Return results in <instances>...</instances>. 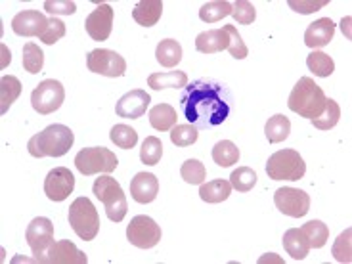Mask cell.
<instances>
[{
  "mask_svg": "<svg viewBox=\"0 0 352 264\" xmlns=\"http://www.w3.org/2000/svg\"><path fill=\"white\" fill-rule=\"evenodd\" d=\"M63 36H65V23H63L62 19L52 18L48 19V27H46V31L41 35V41L50 46V44L58 43Z\"/></svg>",
  "mask_w": 352,
  "mask_h": 264,
  "instance_id": "43",
  "label": "cell"
},
{
  "mask_svg": "<svg viewBox=\"0 0 352 264\" xmlns=\"http://www.w3.org/2000/svg\"><path fill=\"white\" fill-rule=\"evenodd\" d=\"M335 35V23L329 18H320L305 31V44L308 48H324Z\"/></svg>",
  "mask_w": 352,
  "mask_h": 264,
  "instance_id": "19",
  "label": "cell"
},
{
  "mask_svg": "<svg viewBox=\"0 0 352 264\" xmlns=\"http://www.w3.org/2000/svg\"><path fill=\"white\" fill-rule=\"evenodd\" d=\"M44 10L52 16H71L77 12V6L71 0H46Z\"/></svg>",
  "mask_w": 352,
  "mask_h": 264,
  "instance_id": "44",
  "label": "cell"
},
{
  "mask_svg": "<svg viewBox=\"0 0 352 264\" xmlns=\"http://www.w3.org/2000/svg\"><path fill=\"white\" fill-rule=\"evenodd\" d=\"M291 132V121L285 115H274L268 119V123L264 126V134L270 144H278V142L287 140Z\"/></svg>",
  "mask_w": 352,
  "mask_h": 264,
  "instance_id": "27",
  "label": "cell"
},
{
  "mask_svg": "<svg viewBox=\"0 0 352 264\" xmlns=\"http://www.w3.org/2000/svg\"><path fill=\"white\" fill-rule=\"evenodd\" d=\"M195 48L201 54H214L222 52L228 48V35L224 29H211V31H203L195 38Z\"/></svg>",
  "mask_w": 352,
  "mask_h": 264,
  "instance_id": "20",
  "label": "cell"
},
{
  "mask_svg": "<svg viewBox=\"0 0 352 264\" xmlns=\"http://www.w3.org/2000/svg\"><path fill=\"white\" fill-rule=\"evenodd\" d=\"M300 232L307 236L310 249H312V247H314V249H320V247L326 245L327 239H329V228H327L322 220H310L307 224H302Z\"/></svg>",
  "mask_w": 352,
  "mask_h": 264,
  "instance_id": "29",
  "label": "cell"
},
{
  "mask_svg": "<svg viewBox=\"0 0 352 264\" xmlns=\"http://www.w3.org/2000/svg\"><path fill=\"white\" fill-rule=\"evenodd\" d=\"M21 94V82L16 77H2L0 80V113L6 115L12 104L16 102Z\"/></svg>",
  "mask_w": 352,
  "mask_h": 264,
  "instance_id": "28",
  "label": "cell"
},
{
  "mask_svg": "<svg viewBox=\"0 0 352 264\" xmlns=\"http://www.w3.org/2000/svg\"><path fill=\"white\" fill-rule=\"evenodd\" d=\"M351 236H352V230L346 228L339 238L335 239L333 249H331V255L335 256V261H339V263H351L352 261Z\"/></svg>",
  "mask_w": 352,
  "mask_h": 264,
  "instance_id": "40",
  "label": "cell"
},
{
  "mask_svg": "<svg viewBox=\"0 0 352 264\" xmlns=\"http://www.w3.org/2000/svg\"><path fill=\"white\" fill-rule=\"evenodd\" d=\"M180 176L184 178V182L192 186H199L205 182L207 178V170H205V165L197 159H188L182 168H180Z\"/></svg>",
  "mask_w": 352,
  "mask_h": 264,
  "instance_id": "38",
  "label": "cell"
},
{
  "mask_svg": "<svg viewBox=\"0 0 352 264\" xmlns=\"http://www.w3.org/2000/svg\"><path fill=\"white\" fill-rule=\"evenodd\" d=\"M151 98L146 90L142 88H136V90H131L126 92L115 106V113L123 119H140L142 115L146 113V109L150 106Z\"/></svg>",
  "mask_w": 352,
  "mask_h": 264,
  "instance_id": "16",
  "label": "cell"
},
{
  "mask_svg": "<svg viewBox=\"0 0 352 264\" xmlns=\"http://www.w3.org/2000/svg\"><path fill=\"white\" fill-rule=\"evenodd\" d=\"M126 239L138 249H151L161 241V228L153 219L146 214H138L131 220L126 228Z\"/></svg>",
  "mask_w": 352,
  "mask_h": 264,
  "instance_id": "9",
  "label": "cell"
},
{
  "mask_svg": "<svg viewBox=\"0 0 352 264\" xmlns=\"http://www.w3.org/2000/svg\"><path fill=\"white\" fill-rule=\"evenodd\" d=\"M176 109L168 104H159L151 107L150 111V124L155 131H170L176 124Z\"/></svg>",
  "mask_w": 352,
  "mask_h": 264,
  "instance_id": "26",
  "label": "cell"
},
{
  "mask_svg": "<svg viewBox=\"0 0 352 264\" xmlns=\"http://www.w3.org/2000/svg\"><path fill=\"white\" fill-rule=\"evenodd\" d=\"M44 264H87L88 256L77 249V245L69 239L54 241L48 253L43 256Z\"/></svg>",
  "mask_w": 352,
  "mask_h": 264,
  "instance_id": "15",
  "label": "cell"
},
{
  "mask_svg": "<svg viewBox=\"0 0 352 264\" xmlns=\"http://www.w3.org/2000/svg\"><path fill=\"white\" fill-rule=\"evenodd\" d=\"M232 184L228 180H212L207 184H201L199 188V197L205 203H222L226 201L232 194Z\"/></svg>",
  "mask_w": 352,
  "mask_h": 264,
  "instance_id": "25",
  "label": "cell"
},
{
  "mask_svg": "<svg viewBox=\"0 0 352 264\" xmlns=\"http://www.w3.org/2000/svg\"><path fill=\"white\" fill-rule=\"evenodd\" d=\"M163 14V2L161 0H142L132 10V18L142 27L157 25Z\"/></svg>",
  "mask_w": 352,
  "mask_h": 264,
  "instance_id": "21",
  "label": "cell"
},
{
  "mask_svg": "<svg viewBox=\"0 0 352 264\" xmlns=\"http://www.w3.org/2000/svg\"><path fill=\"white\" fill-rule=\"evenodd\" d=\"M188 75L184 71H167V73H151L148 77V87L153 90H165V88H186Z\"/></svg>",
  "mask_w": 352,
  "mask_h": 264,
  "instance_id": "23",
  "label": "cell"
},
{
  "mask_svg": "<svg viewBox=\"0 0 352 264\" xmlns=\"http://www.w3.org/2000/svg\"><path fill=\"white\" fill-rule=\"evenodd\" d=\"M287 106L293 113L305 119H316L318 115L324 111L326 107V94L322 87H318L314 79L310 77H300L297 85L293 87L287 100Z\"/></svg>",
  "mask_w": 352,
  "mask_h": 264,
  "instance_id": "3",
  "label": "cell"
},
{
  "mask_svg": "<svg viewBox=\"0 0 352 264\" xmlns=\"http://www.w3.org/2000/svg\"><path fill=\"white\" fill-rule=\"evenodd\" d=\"M88 69L104 77H123L126 71V62L121 54L107 50V48H96L87 56Z\"/></svg>",
  "mask_w": 352,
  "mask_h": 264,
  "instance_id": "11",
  "label": "cell"
},
{
  "mask_svg": "<svg viewBox=\"0 0 352 264\" xmlns=\"http://www.w3.org/2000/svg\"><path fill=\"white\" fill-rule=\"evenodd\" d=\"M307 65H308V69L312 71L316 77H322V79L329 77V75H331V73L335 71L333 60H331L327 54L318 52V50H314V52L308 56Z\"/></svg>",
  "mask_w": 352,
  "mask_h": 264,
  "instance_id": "34",
  "label": "cell"
},
{
  "mask_svg": "<svg viewBox=\"0 0 352 264\" xmlns=\"http://www.w3.org/2000/svg\"><path fill=\"white\" fill-rule=\"evenodd\" d=\"M339 119H341V107L339 104L331 100V98H326V107H324V111L318 115L316 119H312V124L320 129V131H329V129H333L335 124L339 123Z\"/></svg>",
  "mask_w": 352,
  "mask_h": 264,
  "instance_id": "32",
  "label": "cell"
},
{
  "mask_svg": "<svg viewBox=\"0 0 352 264\" xmlns=\"http://www.w3.org/2000/svg\"><path fill=\"white\" fill-rule=\"evenodd\" d=\"M212 161L219 165V167H232L234 163L239 161V148L230 140L219 142L214 148H212Z\"/></svg>",
  "mask_w": 352,
  "mask_h": 264,
  "instance_id": "30",
  "label": "cell"
},
{
  "mask_svg": "<svg viewBox=\"0 0 352 264\" xmlns=\"http://www.w3.org/2000/svg\"><path fill=\"white\" fill-rule=\"evenodd\" d=\"M73 190H75V176L69 168L56 167L46 175L44 194L50 201H65L69 194H73Z\"/></svg>",
  "mask_w": 352,
  "mask_h": 264,
  "instance_id": "13",
  "label": "cell"
},
{
  "mask_svg": "<svg viewBox=\"0 0 352 264\" xmlns=\"http://www.w3.org/2000/svg\"><path fill=\"white\" fill-rule=\"evenodd\" d=\"M21 63H23V69L31 75H36L43 71L44 65V54L43 50L36 46L35 43H27L23 46V56H21Z\"/></svg>",
  "mask_w": 352,
  "mask_h": 264,
  "instance_id": "33",
  "label": "cell"
},
{
  "mask_svg": "<svg viewBox=\"0 0 352 264\" xmlns=\"http://www.w3.org/2000/svg\"><path fill=\"white\" fill-rule=\"evenodd\" d=\"M283 249L287 251V255H291L295 261H302L305 256L308 255L310 251V245H308L307 236L300 232V228H291L283 234Z\"/></svg>",
  "mask_w": 352,
  "mask_h": 264,
  "instance_id": "22",
  "label": "cell"
},
{
  "mask_svg": "<svg viewBox=\"0 0 352 264\" xmlns=\"http://www.w3.org/2000/svg\"><path fill=\"white\" fill-rule=\"evenodd\" d=\"M159 194V182L151 173H138L131 180V195L136 203H151Z\"/></svg>",
  "mask_w": 352,
  "mask_h": 264,
  "instance_id": "18",
  "label": "cell"
},
{
  "mask_svg": "<svg viewBox=\"0 0 352 264\" xmlns=\"http://www.w3.org/2000/svg\"><path fill=\"white\" fill-rule=\"evenodd\" d=\"M87 33L92 41H107L113 29V10L109 4H100L85 21Z\"/></svg>",
  "mask_w": 352,
  "mask_h": 264,
  "instance_id": "14",
  "label": "cell"
},
{
  "mask_svg": "<svg viewBox=\"0 0 352 264\" xmlns=\"http://www.w3.org/2000/svg\"><path fill=\"white\" fill-rule=\"evenodd\" d=\"M274 203L280 209V212L293 217V219H300L310 211V197L307 192L297 190V188H280L274 194Z\"/></svg>",
  "mask_w": 352,
  "mask_h": 264,
  "instance_id": "12",
  "label": "cell"
},
{
  "mask_svg": "<svg viewBox=\"0 0 352 264\" xmlns=\"http://www.w3.org/2000/svg\"><path fill=\"white\" fill-rule=\"evenodd\" d=\"M222 29H224L226 35H228V48H226V50L232 54V58H236V60H243V58H247L249 50H247L245 43L241 41V35L238 33V29L234 25H224Z\"/></svg>",
  "mask_w": 352,
  "mask_h": 264,
  "instance_id": "41",
  "label": "cell"
},
{
  "mask_svg": "<svg viewBox=\"0 0 352 264\" xmlns=\"http://www.w3.org/2000/svg\"><path fill=\"white\" fill-rule=\"evenodd\" d=\"M155 58L163 67H176L182 60V46L175 38H165L157 44Z\"/></svg>",
  "mask_w": 352,
  "mask_h": 264,
  "instance_id": "24",
  "label": "cell"
},
{
  "mask_svg": "<svg viewBox=\"0 0 352 264\" xmlns=\"http://www.w3.org/2000/svg\"><path fill=\"white\" fill-rule=\"evenodd\" d=\"M46 27H48V19L38 10L19 12L18 16L12 19V29L19 36H38L41 38Z\"/></svg>",
  "mask_w": 352,
  "mask_h": 264,
  "instance_id": "17",
  "label": "cell"
},
{
  "mask_svg": "<svg viewBox=\"0 0 352 264\" xmlns=\"http://www.w3.org/2000/svg\"><path fill=\"white\" fill-rule=\"evenodd\" d=\"M65 100V90L60 80L46 79L33 90L31 94V106L36 113L50 115L62 107Z\"/></svg>",
  "mask_w": 352,
  "mask_h": 264,
  "instance_id": "8",
  "label": "cell"
},
{
  "mask_svg": "<svg viewBox=\"0 0 352 264\" xmlns=\"http://www.w3.org/2000/svg\"><path fill=\"white\" fill-rule=\"evenodd\" d=\"M197 136H199V132L194 124H176L170 132V142L178 148H188L197 142Z\"/></svg>",
  "mask_w": 352,
  "mask_h": 264,
  "instance_id": "39",
  "label": "cell"
},
{
  "mask_svg": "<svg viewBox=\"0 0 352 264\" xmlns=\"http://www.w3.org/2000/svg\"><path fill=\"white\" fill-rule=\"evenodd\" d=\"M163 155V142L157 136H148L140 148V159L144 165H157Z\"/></svg>",
  "mask_w": 352,
  "mask_h": 264,
  "instance_id": "37",
  "label": "cell"
},
{
  "mask_svg": "<svg viewBox=\"0 0 352 264\" xmlns=\"http://www.w3.org/2000/svg\"><path fill=\"white\" fill-rule=\"evenodd\" d=\"M228 88L219 80L197 79L192 85H186L180 96V109L188 123L195 129H212L222 124L230 115Z\"/></svg>",
  "mask_w": 352,
  "mask_h": 264,
  "instance_id": "1",
  "label": "cell"
},
{
  "mask_svg": "<svg viewBox=\"0 0 352 264\" xmlns=\"http://www.w3.org/2000/svg\"><path fill=\"white\" fill-rule=\"evenodd\" d=\"M307 173V163L300 157L299 151L280 150L268 157L266 175L272 180H300Z\"/></svg>",
  "mask_w": 352,
  "mask_h": 264,
  "instance_id": "6",
  "label": "cell"
},
{
  "mask_svg": "<svg viewBox=\"0 0 352 264\" xmlns=\"http://www.w3.org/2000/svg\"><path fill=\"white\" fill-rule=\"evenodd\" d=\"M324 6H327V0H318V2H305V0H289V8H293L295 12H300V14H312V12H318Z\"/></svg>",
  "mask_w": 352,
  "mask_h": 264,
  "instance_id": "45",
  "label": "cell"
},
{
  "mask_svg": "<svg viewBox=\"0 0 352 264\" xmlns=\"http://www.w3.org/2000/svg\"><path fill=\"white\" fill-rule=\"evenodd\" d=\"M92 192L100 201L104 203L107 219L111 222H121L126 217L129 203H126V197H124L123 188L119 186V182L115 178H111V176L96 178V182L92 186Z\"/></svg>",
  "mask_w": 352,
  "mask_h": 264,
  "instance_id": "4",
  "label": "cell"
},
{
  "mask_svg": "<svg viewBox=\"0 0 352 264\" xmlns=\"http://www.w3.org/2000/svg\"><path fill=\"white\" fill-rule=\"evenodd\" d=\"M69 224L73 232L82 241H92L100 232V217H98L94 203L88 197H77L69 207Z\"/></svg>",
  "mask_w": 352,
  "mask_h": 264,
  "instance_id": "5",
  "label": "cell"
},
{
  "mask_svg": "<svg viewBox=\"0 0 352 264\" xmlns=\"http://www.w3.org/2000/svg\"><path fill=\"white\" fill-rule=\"evenodd\" d=\"M230 184L234 190H238V192H251L256 184V173L253 168L249 167H239L236 168L232 176H230Z\"/></svg>",
  "mask_w": 352,
  "mask_h": 264,
  "instance_id": "36",
  "label": "cell"
},
{
  "mask_svg": "<svg viewBox=\"0 0 352 264\" xmlns=\"http://www.w3.org/2000/svg\"><path fill=\"white\" fill-rule=\"evenodd\" d=\"M25 239L33 255H35V261H43V256L48 253V249L52 247L54 243V224L52 220L46 219V217H36V219L31 220V224L27 226Z\"/></svg>",
  "mask_w": 352,
  "mask_h": 264,
  "instance_id": "10",
  "label": "cell"
},
{
  "mask_svg": "<svg viewBox=\"0 0 352 264\" xmlns=\"http://www.w3.org/2000/svg\"><path fill=\"white\" fill-rule=\"evenodd\" d=\"M119 165V161L115 157V153L107 148H85L77 153L75 157V167L82 176H92V175H109L113 173L115 168Z\"/></svg>",
  "mask_w": 352,
  "mask_h": 264,
  "instance_id": "7",
  "label": "cell"
},
{
  "mask_svg": "<svg viewBox=\"0 0 352 264\" xmlns=\"http://www.w3.org/2000/svg\"><path fill=\"white\" fill-rule=\"evenodd\" d=\"M228 16H232V4L226 0H212V2L203 4L199 10V18L205 23H214V21H220Z\"/></svg>",
  "mask_w": 352,
  "mask_h": 264,
  "instance_id": "31",
  "label": "cell"
},
{
  "mask_svg": "<svg viewBox=\"0 0 352 264\" xmlns=\"http://www.w3.org/2000/svg\"><path fill=\"white\" fill-rule=\"evenodd\" d=\"M109 138L115 146H119L123 150H132L138 144V132L129 124H115L109 132Z\"/></svg>",
  "mask_w": 352,
  "mask_h": 264,
  "instance_id": "35",
  "label": "cell"
},
{
  "mask_svg": "<svg viewBox=\"0 0 352 264\" xmlns=\"http://www.w3.org/2000/svg\"><path fill=\"white\" fill-rule=\"evenodd\" d=\"M232 18L241 25H251L256 18L255 6L247 0H238L236 4H232Z\"/></svg>",
  "mask_w": 352,
  "mask_h": 264,
  "instance_id": "42",
  "label": "cell"
},
{
  "mask_svg": "<svg viewBox=\"0 0 352 264\" xmlns=\"http://www.w3.org/2000/svg\"><path fill=\"white\" fill-rule=\"evenodd\" d=\"M73 131L65 124H50L43 132L35 134L29 144L27 150L33 157H62L73 148Z\"/></svg>",
  "mask_w": 352,
  "mask_h": 264,
  "instance_id": "2",
  "label": "cell"
}]
</instances>
